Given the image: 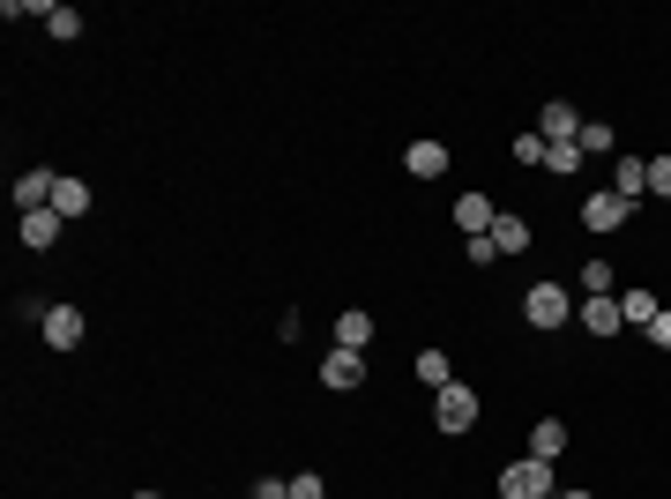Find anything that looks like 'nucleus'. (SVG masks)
<instances>
[{"mask_svg":"<svg viewBox=\"0 0 671 499\" xmlns=\"http://www.w3.org/2000/svg\"><path fill=\"white\" fill-rule=\"evenodd\" d=\"M478 411H485V403H478V388H462V380H448V388L433 395V425H440L448 440H462V432L478 425Z\"/></svg>","mask_w":671,"mask_h":499,"instance_id":"1","label":"nucleus"},{"mask_svg":"<svg viewBox=\"0 0 671 499\" xmlns=\"http://www.w3.org/2000/svg\"><path fill=\"white\" fill-rule=\"evenodd\" d=\"M522 321H530V329H567V321H575L567 284H530V292H522Z\"/></svg>","mask_w":671,"mask_h":499,"instance_id":"2","label":"nucleus"},{"mask_svg":"<svg viewBox=\"0 0 671 499\" xmlns=\"http://www.w3.org/2000/svg\"><path fill=\"white\" fill-rule=\"evenodd\" d=\"M501 499H552V462H538V455L507 462L501 470Z\"/></svg>","mask_w":671,"mask_h":499,"instance_id":"3","label":"nucleus"},{"mask_svg":"<svg viewBox=\"0 0 671 499\" xmlns=\"http://www.w3.org/2000/svg\"><path fill=\"white\" fill-rule=\"evenodd\" d=\"M627 216H634V202H627V194H612V187L582 194V231H597V239H604V231H620Z\"/></svg>","mask_w":671,"mask_h":499,"instance_id":"4","label":"nucleus"},{"mask_svg":"<svg viewBox=\"0 0 671 499\" xmlns=\"http://www.w3.org/2000/svg\"><path fill=\"white\" fill-rule=\"evenodd\" d=\"M321 388H329V395L366 388V351H336V343H329V358H321Z\"/></svg>","mask_w":671,"mask_h":499,"instance_id":"5","label":"nucleus"},{"mask_svg":"<svg viewBox=\"0 0 671 499\" xmlns=\"http://www.w3.org/2000/svg\"><path fill=\"white\" fill-rule=\"evenodd\" d=\"M60 224H68L60 209H23V216H15V239H23L31 253H52L60 247Z\"/></svg>","mask_w":671,"mask_h":499,"instance_id":"6","label":"nucleus"},{"mask_svg":"<svg viewBox=\"0 0 671 499\" xmlns=\"http://www.w3.org/2000/svg\"><path fill=\"white\" fill-rule=\"evenodd\" d=\"M38 335H45V351H75V343L90 335V321L75 313V306H52V313L38 321Z\"/></svg>","mask_w":671,"mask_h":499,"instance_id":"7","label":"nucleus"},{"mask_svg":"<svg viewBox=\"0 0 671 499\" xmlns=\"http://www.w3.org/2000/svg\"><path fill=\"white\" fill-rule=\"evenodd\" d=\"M538 134H545V142H575V134H582V112H575L567 97H545V112H538Z\"/></svg>","mask_w":671,"mask_h":499,"instance_id":"8","label":"nucleus"},{"mask_svg":"<svg viewBox=\"0 0 671 499\" xmlns=\"http://www.w3.org/2000/svg\"><path fill=\"white\" fill-rule=\"evenodd\" d=\"M612 194H627V202H641V194H649V157H634V150H620V157H612Z\"/></svg>","mask_w":671,"mask_h":499,"instance_id":"9","label":"nucleus"},{"mask_svg":"<svg viewBox=\"0 0 671 499\" xmlns=\"http://www.w3.org/2000/svg\"><path fill=\"white\" fill-rule=\"evenodd\" d=\"M485 239H493V253H501V261H507V253H522V247H530V216H515V209H501Z\"/></svg>","mask_w":671,"mask_h":499,"instance_id":"10","label":"nucleus"},{"mask_svg":"<svg viewBox=\"0 0 671 499\" xmlns=\"http://www.w3.org/2000/svg\"><path fill=\"white\" fill-rule=\"evenodd\" d=\"M52 187H60V171H23V179H15V216H23V209H52Z\"/></svg>","mask_w":671,"mask_h":499,"instance_id":"11","label":"nucleus"},{"mask_svg":"<svg viewBox=\"0 0 671 499\" xmlns=\"http://www.w3.org/2000/svg\"><path fill=\"white\" fill-rule=\"evenodd\" d=\"M336 351H374V313H366V306L336 313Z\"/></svg>","mask_w":671,"mask_h":499,"instance_id":"12","label":"nucleus"},{"mask_svg":"<svg viewBox=\"0 0 671 499\" xmlns=\"http://www.w3.org/2000/svg\"><path fill=\"white\" fill-rule=\"evenodd\" d=\"M403 171H411V179H440V171H448V142H411V150H403Z\"/></svg>","mask_w":671,"mask_h":499,"instance_id":"13","label":"nucleus"},{"mask_svg":"<svg viewBox=\"0 0 671 499\" xmlns=\"http://www.w3.org/2000/svg\"><path fill=\"white\" fill-rule=\"evenodd\" d=\"M589 335H620L627 321H620V298H582V313H575Z\"/></svg>","mask_w":671,"mask_h":499,"instance_id":"14","label":"nucleus"},{"mask_svg":"<svg viewBox=\"0 0 671 499\" xmlns=\"http://www.w3.org/2000/svg\"><path fill=\"white\" fill-rule=\"evenodd\" d=\"M530 455H538V462L567 455V425H560V417H538V425H530Z\"/></svg>","mask_w":671,"mask_h":499,"instance_id":"15","label":"nucleus"},{"mask_svg":"<svg viewBox=\"0 0 671 499\" xmlns=\"http://www.w3.org/2000/svg\"><path fill=\"white\" fill-rule=\"evenodd\" d=\"M493 216H501V209L485 202V194H462V202H456V224L470 231V239H485V231H493Z\"/></svg>","mask_w":671,"mask_h":499,"instance_id":"16","label":"nucleus"},{"mask_svg":"<svg viewBox=\"0 0 671 499\" xmlns=\"http://www.w3.org/2000/svg\"><path fill=\"white\" fill-rule=\"evenodd\" d=\"M52 209H60L68 224H75V216H90V187L75 179V171H60V187H52Z\"/></svg>","mask_w":671,"mask_h":499,"instance_id":"17","label":"nucleus"},{"mask_svg":"<svg viewBox=\"0 0 671 499\" xmlns=\"http://www.w3.org/2000/svg\"><path fill=\"white\" fill-rule=\"evenodd\" d=\"M575 142H582V157H620V134H612L604 120H582V134H575Z\"/></svg>","mask_w":671,"mask_h":499,"instance_id":"18","label":"nucleus"},{"mask_svg":"<svg viewBox=\"0 0 671 499\" xmlns=\"http://www.w3.org/2000/svg\"><path fill=\"white\" fill-rule=\"evenodd\" d=\"M545 171L552 179H575L582 171V142H545Z\"/></svg>","mask_w":671,"mask_h":499,"instance_id":"19","label":"nucleus"},{"mask_svg":"<svg viewBox=\"0 0 671 499\" xmlns=\"http://www.w3.org/2000/svg\"><path fill=\"white\" fill-rule=\"evenodd\" d=\"M657 313H664V298H657V292H620V321H641V329H649Z\"/></svg>","mask_w":671,"mask_h":499,"instance_id":"20","label":"nucleus"},{"mask_svg":"<svg viewBox=\"0 0 671 499\" xmlns=\"http://www.w3.org/2000/svg\"><path fill=\"white\" fill-rule=\"evenodd\" d=\"M419 380L433 388V395H440V388L456 380V366H448V351H419Z\"/></svg>","mask_w":671,"mask_h":499,"instance_id":"21","label":"nucleus"},{"mask_svg":"<svg viewBox=\"0 0 671 499\" xmlns=\"http://www.w3.org/2000/svg\"><path fill=\"white\" fill-rule=\"evenodd\" d=\"M575 284H582L589 298H612V261H582V269H575Z\"/></svg>","mask_w":671,"mask_h":499,"instance_id":"22","label":"nucleus"},{"mask_svg":"<svg viewBox=\"0 0 671 499\" xmlns=\"http://www.w3.org/2000/svg\"><path fill=\"white\" fill-rule=\"evenodd\" d=\"M45 31L68 45V38H83V15H75V8H52V15H45Z\"/></svg>","mask_w":671,"mask_h":499,"instance_id":"23","label":"nucleus"},{"mask_svg":"<svg viewBox=\"0 0 671 499\" xmlns=\"http://www.w3.org/2000/svg\"><path fill=\"white\" fill-rule=\"evenodd\" d=\"M515 165H545V134H515Z\"/></svg>","mask_w":671,"mask_h":499,"instance_id":"24","label":"nucleus"},{"mask_svg":"<svg viewBox=\"0 0 671 499\" xmlns=\"http://www.w3.org/2000/svg\"><path fill=\"white\" fill-rule=\"evenodd\" d=\"M247 499H292V477H254Z\"/></svg>","mask_w":671,"mask_h":499,"instance_id":"25","label":"nucleus"},{"mask_svg":"<svg viewBox=\"0 0 671 499\" xmlns=\"http://www.w3.org/2000/svg\"><path fill=\"white\" fill-rule=\"evenodd\" d=\"M292 499H329V485H321L314 470H298V477H292Z\"/></svg>","mask_w":671,"mask_h":499,"instance_id":"26","label":"nucleus"},{"mask_svg":"<svg viewBox=\"0 0 671 499\" xmlns=\"http://www.w3.org/2000/svg\"><path fill=\"white\" fill-rule=\"evenodd\" d=\"M649 194H664V202H671V157H649Z\"/></svg>","mask_w":671,"mask_h":499,"instance_id":"27","label":"nucleus"},{"mask_svg":"<svg viewBox=\"0 0 671 499\" xmlns=\"http://www.w3.org/2000/svg\"><path fill=\"white\" fill-rule=\"evenodd\" d=\"M649 343H657V351H671V306L657 313V321H649Z\"/></svg>","mask_w":671,"mask_h":499,"instance_id":"28","label":"nucleus"},{"mask_svg":"<svg viewBox=\"0 0 671 499\" xmlns=\"http://www.w3.org/2000/svg\"><path fill=\"white\" fill-rule=\"evenodd\" d=\"M552 499H597V492H552Z\"/></svg>","mask_w":671,"mask_h":499,"instance_id":"29","label":"nucleus"},{"mask_svg":"<svg viewBox=\"0 0 671 499\" xmlns=\"http://www.w3.org/2000/svg\"><path fill=\"white\" fill-rule=\"evenodd\" d=\"M134 499H165V492H134Z\"/></svg>","mask_w":671,"mask_h":499,"instance_id":"30","label":"nucleus"},{"mask_svg":"<svg viewBox=\"0 0 671 499\" xmlns=\"http://www.w3.org/2000/svg\"><path fill=\"white\" fill-rule=\"evenodd\" d=\"M664 209H671V202H664Z\"/></svg>","mask_w":671,"mask_h":499,"instance_id":"31","label":"nucleus"}]
</instances>
